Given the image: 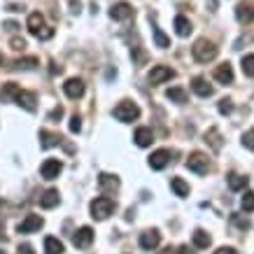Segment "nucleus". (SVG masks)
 I'll list each match as a JSON object with an SVG mask.
<instances>
[{"label": "nucleus", "mask_w": 254, "mask_h": 254, "mask_svg": "<svg viewBox=\"0 0 254 254\" xmlns=\"http://www.w3.org/2000/svg\"><path fill=\"white\" fill-rule=\"evenodd\" d=\"M191 54H193V59L198 63H208V61H212L217 56V47L210 42V40H205V38H200V40H196V45L191 47Z\"/></svg>", "instance_id": "nucleus-1"}, {"label": "nucleus", "mask_w": 254, "mask_h": 254, "mask_svg": "<svg viewBox=\"0 0 254 254\" xmlns=\"http://www.w3.org/2000/svg\"><path fill=\"white\" fill-rule=\"evenodd\" d=\"M112 210H115V200L110 198V196H98V198L91 200V217L98 219V222L108 219L112 215Z\"/></svg>", "instance_id": "nucleus-2"}, {"label": "nucleus", "mask_w": 254, "mask_h": 254, "mask_svg": "<svg viewBox=\"0 0 254 254\" xmlns=\"http://www.w3.org/2000/svg\"><path fill=\"white\" fill-rule=\"evenodd\" d=\"M115 119L117 122H124V124H131V122H135L140 117V108L135 105V103H131V100H122L119 105L115 108Z\"/></svg>", "instance_id": "nucleus-3"}, {"label": "nucleus", "mask_w": 254, "mask_h": 254, "mask_svg": "<svg viewBox=\"0 0 254 254\" xmlns=\"http://www.w3.org/2000/svg\"><path fill=\"white\" fill-rule=\"evenodd\" d=\"M187 168L191 170V173H196V175H205L210 170V161L205 154H200V152H193V154H189V159H187Z\"/></svg>", "instance_id": "nucleus-4"}, {"label": "nucleus", "mask_w": 254, "mask_h": 254, "mask_svg": "<svg viewBox=\"0 0 254 254\" xmlns=\"http://www.w3.org/2000/svg\"><path fill=\"white\" fill-rule=\"evenodd\" d=\"M173 77H175V70L168 68V65H154L149 70V82L152 84H161V82H168Z\"/></svg>", "instance_id": "nucleus-5"}, {"label": "nucleus", "mask_w": 254, "mask_h": 254, "mask_svg": "<svg viewBox=\"0 0 254 254\" xmlns=\"http://www.w3.org/2000/svg\"><path fill=\"white\" fill-rule=\"evenodd\" d=\"M63 91H65V96L68 98H72V100H77V98H82L84 96V82L79 77H70L65 84H63Z\"/></svg>", "instance_id": "nucleus-6"}, {"label": "nucleus", "mask_w": 254, "mask_h": 254, "mask_svg": "<svg viewBox=\"0 0 254 254\" xmlns=\"http://www.w3.org/2000/svg\"><path fill=\"white\" fill-rule=\"evenodd\" d=\"M72 243H75V247H79V250L91 247V243H93V229H91V226H82L79 231H75Z\"/></svg>", "instance_id": "nucleus-7"}, {"label": "nucleus", "mask_w": 254, "mask_h": 254, "mask_svg": "<svg viewBox=\"0 0 254 254\" xmlns=\"http://www.w3.org/2000/svg\"><path fill=\"white\" fill-rule=\"evenodd\" d=\"M42 224H45V219H42L40 215H28L21 224H19V226H16V231H19V233H33V231H40V229H42Z\"/></svg>", "instance_id": "nucleus-8"}, {"label": "nucleus", "mask_w": 254, "mask_h": 254, "mask_svg": "<svg viewBox=\"0 0 254 254\" xmlns=\"http://www.w3.org/2000/svg\"><path fill=\"white\" fill-rule=\"evenodd\" d=\"M159 243H161V236H159V231H156V229L145 231L142 236H140V247H142V250H147V252L156 250V247H159Z\"/></svg>", "instance_id": "nucleus-9"}, {"label": "nucleus", "mask_w": 254, "mask_h": 254, "mask_svg": "<svg viewBox=\"0 0 254 254\" xmlns=\"http://www.w3.org/2000/svg\"><path fill=\"white\" fill-rule=\"evenodd\" d=\"M42 177H45V180H56V177H59V173H61L63 170V166H61V161H59V159H47L45 163H42Z\"/></svg>", "instance_id": "nucleus-10"}, {"label": "nucleus", "mask_w": 254, "mask_h": 254, "mask_svg": "<svg viewBox=\"0 0 254 254\" xmlns=\"http://www.w3.org/2000/svg\"><path fill=\"white\" fill-rule=\"evenodd\" d=\"M110 16L117 19V21H126V19H131L133 16V7L128 2H115L112 9H110Z\"/></svg>", "instance_id": "nucleus-11"}, {"label": "nucleus", "mask_w": 254, "mask_h": 254, "mask_svg": "<svg viewBox=\"0 0 254 254\" xmlns=\"http://www.w3.org/2000/svg\"><path fill=\"white\" fill-rule=\"evenodd\" d=\"M168 163H170V152L168 149H159V152H154V154L149 156V166H152V170H163Z\"/></svg>", "instance_id": "nucleus-12"}, {"label": "nucleus", "mask_w": 254, "mask_h": 254, "mask_svg": "<svg viewBox=\"0 0 254 254\" xmlns=\"http://www.w3.org/2000/svg\"><path fill=\"white\" fill-rule=\"evenodd\" d=\"M236 19L240 23H250L254 19V5L252 2H240L238 7H236Z\"/></svg>", "instance_id": "nucleus-13"}, {"label": "nucleus", "mask_w": 254, "mask_h": 254, "mask_svg": "<svg viewBox=\"0 0 254 254\" xmlns=\"http://www.w3.org/2000/svg\"><path fill=\"white\" fill-rule=\"evenodd\" d=\"M215 79L219 82V84H231V82H233V68L229 65V63H222V65H217Z\"/></svg>", "instance_id": "nucleus-14"}, {"label": "nucleus", "mask_w": 254, "mask_h": 254, "mask_svg": "<svg viewBox=\"0 0 254 254\" xmlns=\"http://www.w3.org/2000/svg\"><path fill=\"white\" fill-rule=\"evenodd\" d=\"M14 103H19V105H21L23 110H28V112H35V108H38V105H35V103H38V100H35V93H31V91H21L16 96Z\"/></svg>", "instance_id": "nucleus-15"}, {"label": "nucleus", "mask_w": 254, "mask_h": 254, "mask_svg": "<svg viewBox=\"0 0 254 254\" xmlns=\"http://www.w3.org/2000/svg\"><path fill=\"white\" fill-rule=\"evenodd\" d=\"M59 189H47L45 193H42V198H40V205L45 210H52V208H56L59 205Z\"/></svg>", "instance_id": "nucleus-16"}, {"label": "nucleus", "mask_w": 254, "mask_h": 254, "mask_svg": "<svg viewBox=\"0 0 254 254\" xmlns=\"http://www.w3.org/2000/svg\"><path fill=\"white\" fill-rule=\"evenodd\" d=\"M21 93V89L14 84V82H7V84H2L0 89V100L2 103H9V100H16V96Z\"/></svg>", "instance_id": "nucleus-17"}, {"label": "nucleus", "mask_w": 254, "mask_h": 254, "mask_svg": "<svg viewBox=\"0 0 254 254\" xmlns=\"http://www.w3.org/2000/svg\"><path fill=\"white\" fill-rule=\"evenodd\" d=\"M152 142H154V133H152V128H145V126H142V128L135 131V145L138 147H149Z\"/></svg>", "instance_id": "nucleus-18"}, {"label": "nucleus", "mask_w": 254, "mask_h": 254, "mask_svg": "<svg viewBox=\"0 0 254 254\" xmlns=\"http://www.w3.org/2000/svg\"><path fill=\"white\" fill-rule=\"evenodd\" d=\"M45 28V16L40 14V12H33L31 16H28V31H31V35H35L38 38V33Z\"/></svg>", "instance_id": "nucleus-19"}, {"label": "nucleus", "mask_w": 254, "mask_h": 254, "mask_svg": "<svg viewBox=\"0 0 254 254\" xmlns=\"http://www.w3.org/2000/svg\"><path fill=\"white\" fill-rule=\"evenodd\" d=\"M191 89L196 93H198L200 98H208V96H212V86L205 82L203 77H193V82H191Z\"/></svg>", "instance_id": "nucleus-20"}, {"label": "nucleus", "mask_w": 254, "mask_h": 254, "mask_svg": "<svg viewBox=\"0 0 254 254\" xmlns=\"http://www.w3.org/2000/svg\"><path fill=\"white\" fill-rule=\"evenodd\" d=\"M40 140H42V147H45V149H49V147H56V145H61V135H59V133H49V131H45V128H42V131H40Z\"/></svg>", "instance_id": "nucleus-21"}, {"label": "nucleus", "mask_w": 254, "mask_h": 254, "mask_svg": "<svg viewBox=\"0 0 254 254\" xmlns=\"http://www.w3.org/2000/svg\"><path fill=\"white\" fill-rule=\"evenodd\" d=\"M98 185H100L103 191H117V189H119V180L112 177V175H108V173H103L100 180H98Z\"/></svg>", "instance_id": "nucleus-22"}, {"label": "nucleus", "mask_w": 254, "mask_h": 254, "mask_svg": "<svg viewBox=\"0 0 254 254\" xmlns=\"http://www.w3.org/2000/svg\"><path fill=\"white\" fill-rule=\"evenodd\" d=\"M175 31H177V35L180 38H187L189 33H191V21L187 19V16H175Z\"/></svg>", "instance_id": "nucleus-23"}, {"label": "nucleus", "mask_w": 254, "mask_h": 254, "mask_svg": "<svg viewBox=\"0 0 254 254\" xmlns=\"http://www.w3.org/2000/svg\"><path fill=\"white\" fill-rule=\"evenodd\" d=\"M45 254H63V243L54 236H47L45 238Z\"/></svg>", "instance_id": "nucleus-24"}, {"label": "nucleus", "mask_w": 254, "mask_h": 254, "mask_svg": "<svg viewBox=\"0 0 254 254\" xmlns=\"http://www.w3.org/2000/svg\"><path fill=\"white\" fill-rule=\"evenodd\" d=\"M170 187H173V191H175L177 196H189V185H187L182 177H173V180H170Z\"/></svg>", "instance_id": "nucleus-25"}, {"label": "nucleus", "mask_w": 254, "mask_h": 254, "mask_svg": "<svg viewBox=\"0 0 254 254\" xmlns=\"http://www.w3.org/2000/svg\"><path fill=\"white\" fill-rule=\"evenodd\" d=\"M210 243H212V238H210L203 229H196V231H193V245H196V247H200V250H203V247H208Z\"/></svg>", "instance_id": "nucleus-26"}, {"label": "nucleus", "mask_w": 254, "mask_h": 254, "mask_svg": "<svg viewBox=\"0 0 254 254\" xmlns=\"http://www.w3.org/2000/svg\"><path fill=\"white\" fill-rule=\"evenodd\" d=\"M229 187H231L233 191H240V189H245V187H247V177L238 175V173H231V175H229Z\"/></svg>", "instance_id": "nucleus-27"}, {"label": "nucleus", "mask_w": 254, "mask_h": 254, "mask_svg": "<svg viewBox=\"0 0 254 254\" xmlns=\"http://www.w3.org/2000/svg\"><path fill=\"white\" fill-rule=\"evenodd\" d=\"M166 96H168L173 103H187V91H185V89H180V86L168 89V91H166Z\"/></svg>", "instance_id": "nucleus-28"}, {"label": "nucleus", "mask_w": 254, "mask_h": 254, "mask_svg": "<svg viewBox=\"0 0 254 254\" xmlns=\"http://www.w3.org/2000/svg\"><path fill=\"white\" fill-rule=\"evenodd\" d=\"M205 142H210V147H212V149H222V140H219V131H217V128H210V131L205 133Z\"/></svg>", "instance_id": "nucleus-29"}, {"label": "nucleus", "mask_w": 254, "mask_h": 254, "mask_svg": "<svg viewBox=\"0 0 254 254\" xmlns=\"http://www.w3.org/2000/svg\"><path fill=\"white\" fill-rule=\"evenodd\" d=\"M35 65H38V59H35V56H28V59H19L12 68H16V70H31V68H35Z\"/></svg>", "instance_id": "nucleus-30"}, {"label": "nucleus", "mask_w": 254, "mask_h": 254, "mask_svg": "<svg viewBox=\"0 0 254 254\" xmlns=\"http://www.w3.org/2000/svg\"><path fill=\"white\" fill-rule=\"evenodd\" d=\"M152 33H154V42H156V47H161V49H166V47H170V40L163 35V31L159 28V26H154L152 28Z\"/></svg>", "instance_id": "nucleus-31"}, {"label": "nucleus", "mask_w": 254, "mask_h": 254, "mask_svg": "<svg viewBox=\"0 0 254 254\" xmlns=\"http://www.w3.org/2000/svg\"><path fill=\"white\" fill-rule=\"evenodd\" d=\"M243 72L247 77H254V54L243 56Z\"/></svg>", "instance_id": "nucleus-32"}, {"label": "nucleus", "mask_w": 254, "mask_h": 254, "mask_svg": "<svg viewBox=\"0 0 254 254\" xmlns=\"http://www.w3.org/2000/svg\"><path fill=\"white\" fill-rule=\"evenodd\" d=\"M240 205H243V210H245V212H252V210H254V193L247 191L245 196H243V200H240Z\"/></svg>", "instance_id": "nucleus-33"}, {"label": "nucleus", "mask_w": 254, "mask_h": 254, "mask_svg": "<svg viewBox=\"0 0 254 254\" xmlns=\"http://www.w3.org/2000/svg\"><path fill=\"white\" fill-rule=\"evenodd\" d=\"M9 47H12V49H16V52H23V49H26V40H23V38H12V40H9Z\"/></svg>", "instance_id": "nucleus-34"}, {"label": "nucleus", "mask_w": 254, "mask_h": 254, "mask_svg": "<svg viewBox=\"0 0 254 254\" xmlns=\"http://www.w3.org/2000/svg\"><path fill=\"white\" fill-rule=\"evenodd\" d=\"M231 110H233V105H231V100L229 98L219 100V112H222V115H231Z\"/></svg>", "instance_id": "nucleus-35"}, {"label": "nucleus", "mask_w": 254, "mask_h": 254, "mask_svg": "<svg viewBox=\"0 0 254 254\" xmlns=\"http://www.w3.org/2000/svg\"><path fill=\"white\" fill-rule=\"evenodd\" d=\"M243 145H245L247 149H254V131H247L245 135H243Z\"/></svg>", "instance_id": "nucleus-36"}, {"label": "nucleus", "mask_w": 254, "mask_h": 254, "mask_svg": "<svg viewBox=\"0 0 254 254\" xmlns=\"http://www.w3.org/2000/svg\"><path fill=\"white\" fill-rule=\"evenodd\" d=\"M79 128H82V119H79L77 115H72V119H70V131L79 133Z\"/></svg>", "instance_id": "nucleus-37"}, {"label": "nucleus", "mask_w": 254, "mask_h": 254, "mask_svg": "<svg viewBox=\"0 0 254 254\" xmlns=\"http://www.w3.org/2000/svg\"><path fill=\"white\" fill-rule=\"evenodd\" d=\"M38 38H40V40L54 38V28H45V31H40V33H38Z\"/></svg>", "instance_id": "nucleus-38"}, {"label": "nucleus", "mask_w": 254, "mask_h": 254, "mask_svg": "<svg viewBox=\"0 0 254 254\" xmlns=\"http://www.w3.org/2000/svg\"><path fill=\"white\" fill-rule=\"evenodd\" d=\"M233 222L238 224V226H243V229H250V222H247V219H243V217H238V215H233Z\"/></svg>", "instance_id": "nucleus-39"}, {"label": "nucleus", "mask_w": 254, "mask_h": 254, "mask_svg": "<svg viewBox=\"0 0 254 254\" xmlns=\"http://www.w3.org/2000/svg\"><path fill=\"white\" fill-rule=\"evenodd\" d=\"M61 117H63V108L59 105V108L52 110V115H49V119H61Z\"/></svg>", "instance_id": "nucleus-40"}, {"label": "nucleus", "mask_w": 254, "mask_h": 254, "mask_svg": "<svg viewBox=\"0 0 254 254\" xmlns=\"http://www.w3.org/2000/svg\"><path fill=\"white\" fill-rule=\"evenodd\" d=\"M215 254H238V252H236L233 247H219V250H217Z\"/></svg>", "instance_id": "nucleus-41"}, {"label": "nucleus", "mask_w": 254, "mask_h": 254, "mask_svg": "<svg viewBox=\"0 0 254 254\" xmlns=\"http://www.w3.org/2000/svg\"><path fill=\"white\" fill-rule=\"evenodd\" d=\"M19 254H35L31 245H19Z\"/></svg>", "instance_id": "nucleus-42"}, {"label": "nucleus", "mask_w": 254, "mask_h": 254, "mask_svg": "<svg viewBox=\"0 0 254 254\" xmlns=\"http://www.w3.org/2000/svg\"><path fill=\"white\" fill-rule=\"evenodd\" d=\"M5 28H7V31H16V28H19V23H14V21H5Z\"/></svg>", "instance_id": "nucleus-43"}, {"label": "nucleus", "mask_w": 254, "mask_h": 254, "mask_svg": "<svg viewBox=\"0 0 254 254\" xmlns=\"http://www.w3.org/2000/svg\"><path fill=\"white\" fill-rule=\"evenodd\" d=\"M177 254H193V252H191V250H189V247H187V245H182V247H180V250H177Z\"/></svg>", "instance_id": "nucleus-44"}, {"label": "nucleus", "mask_w": 254, "mask_h": 254, "mask_svg": "<svg viewBox=\"0 0 254 254\" xmlns=\"http://www.w3.org/2000/svg\"><path fill=\"white\" fill-rule=\"evenodd\" d=\"M61 65H56V63H52V72H54V75H56V72H61Z\"/></svg>", "instance_id": "nucleus-45"}, {"label": "nucleus", "mask_w": 254, "mask_h": 254, "mask_svg": "<svg viewBox=\"0 0 254 254\" xmlns=\"http://www.w3.org/2000/svg\"><path fill=\"white\" fill-rule=\"evenodd\" d=\"M0 65H2V54H0Z\"/></svg>", "instance_id": "nucleus-46"}, {"label": "nucleus", "mask_w": 254, "mask_h": 254, "mask_svg": "<svg viewBox=\"0 0 254 254\" xmlns=\"http://www.w3.org/2000/svg\"><path fill=\"white\" fill-rule=\"evenodd\" d=\"M0 254H5V252H2V250H0Z\"/></svg>", "instance_id": "nucleus-47"}]
</instances>
